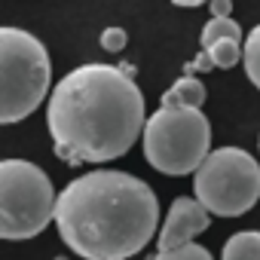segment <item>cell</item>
<instances>
[{"label":"cell","mask_w":260,"mask_h":260,"mask_svg":"<svg viewBox=\"0 0 260 260\" xmlns=\"http://www.w3.org/2000/svg\"><path fill=\"white\" fill-rule=\"evenodd\" d=\"M46 125L64 162H110L144 138V95L122 68L80 64L55 83Z\"/></svg>","instance_id":"1"},{"label":"cell","mask_w":260,"mask_h":260,"mask_svg":"<svg viewBox=\"0 0 260 260\" xmlns=\"http://www.w3.org/2000/svg\"><path fill=\"white\" fill-rule=\"evenodd\" d=\"M159 202L147 181L116 169L74 178L55 205L61 242L83 260H128L156 236Z\"/></svg>","instance_id":"2"},{"label":"cell","mask_w":260,"mask_h":260,"mask_svg":"<svg viewBox=\"0 0 260 260\" xmlns=\"http://www.w3.org/2000/svg\"><path fill=\"white\" fill-rule=\"evenodd\" d=\"M52 80V61L46 46L22 31V28H0V122L13 125L31 116Z\"/></svg>","instance_id":"3"},{"label":"cell","mask_w":260,"mask_h":260,"mask_svg":"<svg viewBox=\"0 0 260 260\" xmlns=\"http://www.w3.org/2000/svg\"><path fill=\"white\" fill-rule=\"evenodd\" d=\"M144 159L172 178L196 175L211 156V122L202 110L159 107L144 125Z\"/></svg>","instance_id":"4"},{"label":"cell","mask_w":260,"mask_h":260,"mask_svg":"<svg viewBox=\"0 0 260 260\" xmlns=\"http://www.w3.org/2000/svg\"><path fill=\"white\" fill-rule=\"evenodd\" d=\"M58 193L49 175L28 159L0 162V239L19 242L40 236L55 220Z\"/></svg>","instance_id":"5"},{"label":"cell","mask_w":260,"mask_h":260,"mask_svg":"<svg viewBox=\"0 0 260 260\" xmlns=\"http://www.w3.org/2000/svg\"><path fill=\"white\" fill-rule=\"evenodd\" d=\"M193 196L208 214L239 217L260 199V162L242 147H217L193 175Z\"/></svg>","instance_id":"6"},{"label":"cell","mask_w":260,"mask_h":260,"mask_svg":"<svg viewBox=\"0 0 260 260\" xmlns=\"http://www.w3.org/2000/svg\"><path fill=\"white\" fill-rule=\"evenodd\" d=\"M211 223V214L208 208L196 199V196H181L172 202L162 226H159V251H175V248H184L190 245L199 233H205Z\"/></svg>","instance_id":"7"},{"label":"cell","mask_w":260,"mask_h":260,"mask_svg":"<svg viewBox=\"0 0 260 260\" xmlns=\"http://www.w3.org/2000/svg\"><path fill=\"white\" fill-rule=\"evenodd\" d=\"M205 104V86L196 77H181L166 95H162V107H187V110H202Z\"/></svg>","instance_id":"8"},{"label":"cell","mask_w":260,"mask_h":260,"mask_svg":"<svg viewBox=\"0 0 260 260\" xmlns=\"http://www.w3.org/2000/svg\"><path fill=\"white\" fill-rule=\"evenodd\" d=\"M220 260H260V233L257 230L233 233L223 245Z\"/></svg>","instance_id":"9"},{"label":"cell","mask_w":260,"mask_h":260,"mask_svg":"<svg viewBox=\"0 0 260 260\" xmlns=\"http://www.w3.org/2000/svg\"><path fill=\"white\" fill-rule=\"evenodd\" d=\"M220 40H236V43H242V28H239V22H233V19H208L205 28H202V37H199L202 49H208V46H214V43H220Z\"/></svg>","instance_id":"10"},{"label":"cell","mask_w":260,"mask_h":260,"mask_svg":"<svg viewBox=\"0 0 260 260\" xmlns=\"http://www.w3.org/2000/svg\"><path fill=\"white\" fill-rule=\"evenodd\" d=\"M242 61H245V74H248V80L260 89V25H254L251 34L245 37Z\"/></svg>","instance_id":"11"},{"label":"cell","mask_w":260,"mask_h":260,"mask_svg":"<svg viewBox=\"0 0 260 260\" xmlns=\"http://www.w3.org/2000/svg\"><path fill=\"white\" fill-rule=\"evenodd\" d=\"M205 52L214 68H236L242 61V43H236V40H220V43L208 46Z\"/></svg>","instance_id":"12"},{"label":"cell","mask_w":260,"mask_h":260,"mask_svg":"<svg viewBox=\"0 0 260 260\" xmlns=\"http://www.w3.org/2000/svg\"><path fill=\"white\" fill-rule=\"evenodd\" d=\"M153 260H214L211 254H208V248H202V245H184V248H175V251H156V257Z\"/></svg>","instance_id":"13"},{"label":"cell","mask_w":260,"mask_h":260,"mask_svg":"<svg viewBox=\"0 0 260 260\" xmlns=\"http://www.w3.org/2000/svg\"><path fill=\"white\" fill-rule=\"evenodd\" d=\"M128 43V34L122 28H104L101 31V49L104 52H122Z\"/></svg>","instance_id":"14"},{"label":"cell","mask_w":260,"mask_h":260,"mask_svg":"<svg viewBox=\"0 0 260 260\" xmlns=\"http://www.w3.org/2000/svg\"><path fill=\"white\" fill-rule=\"evenodd\" d=\"M233 4L230 0H211V19H230Z\"/></svg>","instance_id":"15"},{"label":"cell","mask_w":260,"mask_h":260,"mask_svg":"<svg viewBox=\"0 0 260 260\" xmlns=\"http://www.w3.org/2000/svg\"><path fill=\"white\" fill-rule=\"evenodd\" d=\"M211 68H214V64H211L208 52L202 49V52H199V55H196V58H193V61L187 64V74H193V71H211Z\"/></svg>","instance_id":"16"},{"label":"cell","mask_w":260,"mask_h":260,"mask_svg":"<svg viewBox=\"0 0 260 260\" xmlns=\"http://www.w3.org/2000/svg\"><path fill=\"white\" fill-rule=\"evenodd\" d=\"M257 147H260V138H257Z\"/></svg>","instance_id":"17"}]
</instances>
